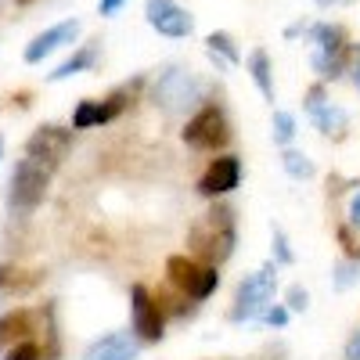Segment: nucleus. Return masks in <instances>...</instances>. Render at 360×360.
Returning a JSON list of instances; mask_svg holds the SVG:
<instances>
[{"mask_svg":"<svg viewBox=\"0 0 360 360\" xmlns=\"http://www.w3.org/2000/svg\"><path fill=\"white\" fill-rule=\"evenodd\" d=\"M15 4H18V8H29V4H37V0H15Z\"/></svg>","mask_w":360,"mask_h":360,"instance_id":"36","label":"nucleus"},{"mask_svg":"<svg viewBox=\"0 0 360 360\" xmlns=\"http://www.w3.org/2000/svg\"><path fill=\"white\" fill-rule=\"evenodd\" d=\"M4 360H44V349H40V346H37L33 339H22V342L8 346Z\"/></svg>","mask_w":360,"mask_h":360,"instance_id":"24","label":"nucleus"},{"mask_svg":"<svg viewBox=\"0 0 360 360\" xmlns=\"http://www.w3.org/2000/svg\"><path fill=\"white\" fill-rule=\"evenodd\" d=\"M83 360H137V342L130 339V332H112L90 342Z\"/></svg>","mask_w":360,"mask_h":360,"instance_id":"13","label":"nucleus"},{"mask_svg":"<svg viewBox=\"0 0 360 360\" xmlns=\"http://www.w3.org/2000/svg\"><path fill=\"white\" fill-rule=\"evenodd\" d=\"M0 159H4V137H0Z\"/></svg>","mask_w":360,"mask_h":360,"instance_id":"37","label":"nucleus"},{"mask_svg":"<svg viewBox=\"0 0 360 360\" xmlns=\"http://www.w3.org/2000/svg\"><path fill=\"white\" fill-rule=\"evenodd\" d=\"M263 321H266V324H285V321H288V310H281V307H278V310H266Z\"/></svg>","mask_w":360,"mask_h":360,"instance_id":"32","label":"nucleus"},{"mask_svg":"<svg viewBox=\"0 0 360 360\" xmlns=\"http://www.w3.org/2000/svg\"><path fill=\"white\" fill-rule=\"evenodd\" d=\"M307 307H310V295H307V288L292 285V288H288V310H307Z\"/></svg>","mask_w":360,"mask_h":360,"instance_id":"27","label":"nucleus"},{"mask_svg":"<svg viewBox=\"0 0 360 360\" xmlns=\"http://www.w3.org/2000/svg\"><path fill=\"white\" fill-rule=\"evenodd\" d=\"M314 69L321 79H339L342 72H349V51L339 54H314Z\"/></svg>","mask_w":360,"mask_h":360,"instance_id":"20","label":"nucleus"},{"mask_svg":"<svg viewBox=\"0 0 360 360\" xmlns=\"http://www.w3.org/2000/svg\"><path fill=\"white\" fill-rule=\"evenodd\" d=\"M346 217H349V227H360V191L349 198V213Z\"/></svg>","mask_w":360,"mask_h":360,"instance_id":"30","label":"nucleus"},{"mask_svg":"<svg viewBox=\"0 0 360 360\" xmlns=\"http://www.w3.org/2000/svg\"><path fill=\"white\" fill-rule=\"evenodd\" d=\"M346 360H360V332L346 342Z\"/></svg>","mask_w":360,"mask_h":360,"instance_id":"34","label":"nucleus"},{"mask_svg":"<svg viewBox=\"0 0 360 360\" xmlns=\"http://www.w3.org/2000/svg\"><path fill=\"white\" fill-rule=\"evenodd\" d=\"M8 202L11 209H18V213H33L37 205H44L47 198V188H51V169L37 159H22L11 173V184H8Z\"/></svg>","mask_w":360,"mask_h":360,"instance_id":"2","label":"nucleus"},{"mask_svg":"<svg viewBox=\"0 0 360 360\" xmlns=\"http://www.w3.org/2000/svg\"><path fill=\"white\" fill-rule=\"evenodd\" d=\"M227 141H231V127H227V115L220 105L198 108L184 127V144L198 148V152H220Z\"/></svg>","mask_w":360,"mask_h":360,"instance_id":"5","label":"nucleus"},{"mask_svg":"<svg viewBox=\"0 0 360 360\" xmlns=\"http://www.w3.org/2000/svg\"><path fill=\"white\" fill-rule=\"evenodd\" d=\"M152 101L166 112H184L198 101V79L184 69H166L152 86Z\"/></svg>","mask_w":360,"mask_h":360,"instance_id":"7","label":"nucleus"},{"mask_svg":"<svg viewBox=\"0 0 360 360\" xmlns=\"http://www.w3.org/2000/svg\"><path fill=\"white\" fill-rule=\"evenodd\" d=\"M310 40L317 44L314 54H339V51H349V37H346V29L342 25H332V22H317L307 29Z\"/></svg>","mask_w":360,"mask_h":360,"instance_id":"14","label":"nucleus"},{"mask_svg":"<svg viewBox=\"0 0 360 360\" xmlns=\"http://www.w3.org/2000/svg\"><path fill=\"white\" fill-rule=\"evenodd\" d=\"M324 101H328V90H324V83H317V86H310V90H307V112L321 108Z\"/></svg>","mask_w":360,"mask_h":360,"instance_id":"28","label":"nucleus"},{"mask_svg":"<svg viewBox=\"0 0 360 360\" xmlns=\"http://www.w3.org/2000/svg\"><path fill=\"white\" fill-rule=\"evenodd\" d=\"M94 62H98V47L86 44V47H79L72 58H65V62L58 65L54 72H47V79H51V83H62V79H69V76H79V72H86V69H94Z\"/></svg>","mask_w":360,"mask_h":360,"instance_id":"15","label":"nucleus"},{"mask_svg":"<svg viewBox=\"0 0 360 360\" xmlns=\"http://www.w3.org/2000/svg\"><path fill=\"white\" fill-rule=\"evenodd\" d=\"M123 4H127V0H98V11H101V15H115Z\"/></svg>","mask_w":360,"mask_h":360,"instance_id":"31","label":"nucleus"},{"mask_svg":"<svg viewBox=\"0 0 360 360\" xmlns=\"http://www.w3.org/2000/svg\"><path fill=\"white\" fill-rule=\"evenodd\" d=\"M205 47H209V54H220L224 65H238V62H242V51L234 47V37L231 33H209L205 37ZM213 62H217V58H213Z\"/></svg>","mask_w":360,"mask_h":360,"instance_id":"19","label":"nucleus"},{"mask_svg":"<svg viewBox=\"0 0 360 360\" xmlns=\"http://www.w3.org/2000/svg\"><path fill=\"white\" fill-rule=\"evenodd\" d=\"M90 127H101V105L98 101H79L72 112V130H90Z\"/></svg>","mask_w":360,"mask_h":360,"instance_id":"22","label":"nucleus"},{"mask_svg":"<svg viewBox=\"0 0 360 360\" xmlns=\"http://www.w3.org/2000/svg\"><path fill=\"white\" fill-rule=\"evenodd\" d=\"M274 288H278V266L270 263V266H259L256 274H249L242 285H238L234 292V307H231V321H252L259 317L266 307H270V299H274Z\"/></svg>","mask_w":360,"mask_h":360,"instance_id":"3","label":"nucleus"},{"mask_svg":"<svg viewBox=\"0 0 360 360\" xmlns=\"http://www.w3.org/2000/svg\"><path fill=\"white\" fill-rule=\"evenodd\" d=\"M356 274H360L356 259H342V263L335 266V288H349V285L356 281Z\"/></svg>","mask_w":360,"mask_h":360,"instance_id":"25","label":"nucleus"},{"mask_svg":"<svg viewBox=\"0 0 360 360\" xmlns=\"http://www.w3.org/2000/svg\"><path fill=\"white\" fill-rule=\"evenodd\" d=\"M274 249H278V259L281 263H292L295 256H292V249H288V242H285V234L281 231H274Z\"/></svg>","mask_w":360,"mask_h":360,"instance_id":"29","label":"nucleus"},{"mask_svg":"<svg viewBox=\"0 0 360 360\" xmlns=\"http://www.w3.org/2000/svg\"><path fill=\"white\" fill-rule=\"evenodd\" d=\"M166 278H169L173 288H180L188 299H209L217 292V285H220L217 266L198 263L195 256H184V252L166 259Z\"/></svg>","mask_w":360,"mask_h":360,"instance_id":"4","label":"nucleus"},{"mask_svg":"<svg viewBox=\"0 0 360 360\" xmlns=\"http://www.w3.org/2000/svg\"><path fill=\"white\" fill-rule=\"evenodd\" d=\"M317 4H321V8H332V4H339V0H317Z\"/></svg>","mask_w":360,"mask_h":360,"instance_id":"35","label":"nucleus"},{"mask_svg":"<svg viewBox=\"0 0 360 360\" xmlns=\"http://www.w3.org/2000/svg\"><path fill=\"white\" fill-rule=\"evenodd\" d=\"M335 234H339V242H342L346 256H349V259H360V242H356V234H353V227H349V224H342V227H339Z\"/></svg>","mask_w":360,"mask_h":360,"instance_id":"26","label":"nucleus"},{"mask_svg":"<svg viewBox=\"0 0 360 360\" xmlns=\"http://www.w3.org/2000/svg\"><path fill=\"white\" fill-rule=\"evenodd\" d=\"M130 310H134V332L144 342H159L166 335V317H162V303L148 292L144 285L130 288Z\"/></svg>","mask_w":360,"mask_h":360,"instance_id":"8","label":"nucleus"},{"mask_svg":"<svg viewBox=\"0 0 360 360\" xmlns=\"http://www.w3.org/2000/svg\"><path fill=\"white\" fill-rule=\"evenodd\" d=\"M76 37H79V22H76V18H65V22H58V25L44 29V33H37L33 40H29V47H25L22 58H25L29 65H40L44 58H51L54 51L69 47Z\"/></svg>","mask_w":360,"mask_h":360,"instance_id":"10","label":"nucleus"},{"mask_svg":"<svg viewBox=\"0 0 360 360\" xmlns=\"http://www.w3.org/2000/svg\"><path fill=\"white\" fill-rule=\"evenodd\" d=\"M40 324V314L29 310V307H18V310H8L4 317H0V349H8L22 339H33Z\"/></svg>","mask_w":360,"mask_h":360,"instance_id":"12","label":"nucleus"},{"mask_svg":"<svg viewBox=\"0 0 360 360\" xmlns=\"http://www.w3.org/2000/svg\"><path fill=\"white\" fill-rule=\"evenodd\" d=\"M349 72H353V79H356V86H360V47L349 51Z\"/></svg>","mask_w":360,"mask_h":360,"instance_id":"33","label":"nucleus"},{"mask_svg":"<svg viewBox=\"0 0 360 360\" xmlns=\"http://www.w3.org/2000/svg\"><path fill=\"white\" fill-rule=\"evenodd\" d=\"M281 166H285V173L295 176V180H310V176H314V162H310L303 152H292V148H285Z\"/></svg>","mask_w":360,"mask_h":360,"instance_id":"21","label":"nucleus"},{"mask_svg":"<svg viewBox=\"0 0 360 360\" xmlns=\"http://www.w3.org/2000/svg\"><path fill=\"white\" fill-rule=\"evenodd\" d=\"M310 115H314V123H317L324 134H342V130L349 127V115H346L342 108H335L332 101H324V105H321V108H314Z\"/></svg>","mask_w":360,"mask_h":360,"instance_id":"18","label":"nucleus"},{"mask_svg":"<svg viewBox=\"0 0 360 360\" xmlns=\"http://www.w3.org/2000/svg\"><path fill=\"white\" fill-rule=\"evenodd\" d=\"M295 137V115L292 112H274V141L281 148H288Z\"/></svg>","mask_w":360,"mask_h":360,"instance_id":"23","label":"nucleus"},{"mask_svg":"<svg viewBox=\"0 0 360 360\" xmlns=\"http://www.w3.org/2000/svg\"><path fill=\"white\" fill-rule=\"evenodd\" d=\"M249 72H252V83L259 86V94L266 101H274V76H270V54L263 47H256L249 54Z\"/></svg>","mask_w":360,"mask_h":360,"instance_id":"16","label":"nucleus"},{"mask_svg":"<svg viewBox=\"0 0 360 360\" xmlns=\"http://www.w3.org/2000/svg\"><path fill=\"white\" fill-rule=\"evenodd\" d=\"M72 141H76V130L58 127V123H44V127H37L33 134H29L25 155L37 159V162H44L47 169H54V166H62V159L69 155Z\"/></svg>","mask_w":360,"mask_h":360,"instance_id":"6","label":"nucleus"},{"mask_svg":"<svg viewBox=\"0 0 360 360\" xmlns=\"http://www.w3.org/2000/svg\"><path fill=\"white\" fill-rule=\"evenodd\" d=\"M238 180H242V162H238V155H217L209 162V169L202 173L198 191L205 198H220V195L238 188Z\"/></svg>","mask_w":360,"mask_h":360,"instance_id":"11","label":"nucleus"},{"mask_svg":"<svg viewBox=\"0 0 360 360\" xmlns=\"http://www.w3.org/2000/svg\"><path fill=\"white\" fill-rule=\"evenodd\" d=\"M33 285H40V270L0 266V292H29Z\"/></svg>","mask_w":360,"mask_h":360,"instance_id":"17","label":"nucleus"},{"mask_svg":"<svg viewBox=\"0 0 360 360\" xmlns=\"http://www.w3.org/2000/svg\"><path fill=\"white\" fill-rule=\"evenodd\" d=\"M234 245H238V224H234L231 205H213L188 234V249H191L188 256L209 266L227 263L234 256Z\"/></svg>","mask_w":360,"mask_h":360,"instance_id":"1","label":"nucleus"},{"mask_svg":"<svg viewBox=\"0 0 360 360\" xmlns=\"http://www.w3.org/2000/svg\"><path fill=\"white\" fill-rule=\"evenodd\" d=\"M144 18L159 37H169V40H184L195 29V18L176 0H144Z\"/></svg>","mask_w":360,"mask_h":360,"instance_id":"9","label":"nucleus"}]
</instances>
